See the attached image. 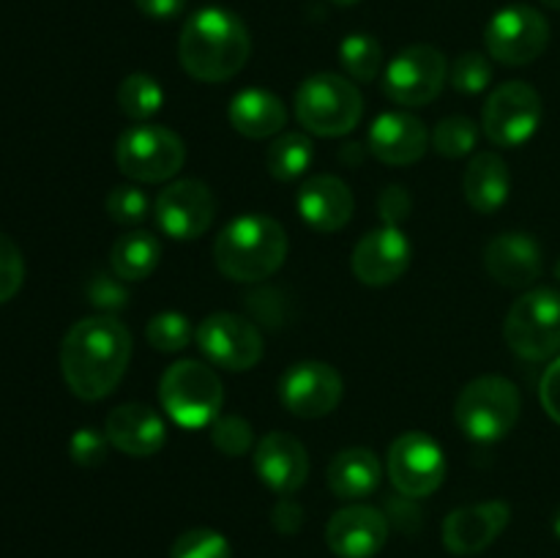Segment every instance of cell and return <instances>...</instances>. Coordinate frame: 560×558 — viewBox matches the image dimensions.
<instances>
[{
    "label": "cell",
    "mask_w": 560,
    "mask_h": 558,
    "mask_svg": "<svg viewBox=\"0 0 560 558\" xmlns=\"http://www.w3.org/2000/svg\"><path fill=\"white\" fill-rule=\"evenodd\" d=\"M131 359V334L115 315H93L74 323L60 345V372L85 403L109 397L124 381Z\"/></svg>",
    "instance_id": "1"
},
{
    "label": "cell",
    "mask_w": 560,
    "mask_h": 558,
    "mask_svg": "<svg viewBox=\"0 0 560 558\" xmlns=\"http://www.w3.org/2000/svg\"><path fill=\"white\" fill-rule=\"evenodd\" d=\"M252 55L244 20L222 5H206L186 20L178 38V58L186 74L200 82H228Z\"/></svg>",
    "instance_id": "2"
},
{
    "label": "cell",
    "mask_w": 560,
    "mask_h": 558,
    "mask_svg": "<svg viewBox=\"0 0 560 558\" xmlns=\"http://www.w3.org/2000/svg\"><path fill=\"white\" fill-rule=\"evenodd\" d=\"M288 257V233L266 213L233 219L213 244V263L233 282H262L282 268Z\"/></svg>",
    "instance_id": "3"
},
{
    "label": "cell",
    "mask_w": 560,
    "mask_h": 558,
    "mask_svg": "<svg viewBox=\"0 0 560 558\" xmlns=\"http://www.w3.org/2000/svg\"><path fill=\"white\" fill-rule=\"evenodd\" d=\"M364 96L348 77L312 74L295 91V118L306 131L320 137H342L361 124Z\"/></svg>",
    "instance_id": "4"
},
{
    "label": "cell",
    "mask_w": 560,
    "mask_h": 558,
    "mask_svg": "<svg viewBox=\"0 0 560 558\" xmlns=\"http://www.w3.org/2000/svg\"><path fill=\"white\" fill-rule=\"evenodd\" d=\"M520 410H523V397L509 377L481 375L459 392L454 419L470 441L492 443L514 430Z\"/></svg>",
    "instance_id": "5"
},
{
    "label": "cell",
    "mask_w": 560,
    "mask_h": 558,
    "mask_svg": "<svg viewBox=\"0 0 560 558\" xmlns=\"http://www.w3.org/2000/svg\"><path fill=\"white\" fill-rule=\"evenodd\" d=\"M159 399L175 425L186 430L213 425L224 403V388L217 372L195 359L175 361L159 383Z\"/></svg>",
    "instance_id": "6"
},
{
    "label": "cell",
    "mask_w": 560,
    "mask_h": 558,
    "mask_svg": "<svg viewBox=\"0 0 560 558\" xmlns=\"http://www.w3.org/2000/svg\"><path fill=\"white\" fill-rule=\"evenodd\" d=\"M506 345L528 361L560 353V290L536 288L520 295L503 323Z\"/></svg>",
    "instance_id": "7"
},
{
    "label": "cell",
    "mask_w": 560,
    "mask_h": 558,
    "mask_svg": "<svg viewBox=\"0 0 560 558\" xmlns=\"http://www.w3.org/2000/svg\"><path fill=\"white\" fill-rule=\"evenodd\" d=\"M115 162L126 178L140 184H164L184 167L186 146L167 126L137 124L118 137Z\"/></svg>",
    "instance_id": "8"
},
{
    "label": "cell",
    "mask_w": 560,
    "mask_h": 558,
    "mask_svg": "<svg viewBox=\"0 0 560 558\" xmlns=\"http://www.w3.org/2000/svg\"><path fill=\"white\" fill-rule=\"evenodd\" d=\"M541 124V96L528 82H503L490 93L481 113V129L498 148H517L536 135Z\"/></svg>",
    "instance_id": "9"
},
{
    "label": "cell",
    "mask_w": 560,
    "mask_h": 558,
    "mask_svg": "<svg viewBox=\"0 0 560 558\" xmlns=\"http://www.w3.org/2000/svg\"><path fill=\"white\" fill-rule=\"evenodd\" d=\"M485 44L490 58L503 66L534 63L550 44V22L534 5H506L487 22Z\"/></svg>",
    "instance_id": "10"
},
{
    "label": "cell",
    "mask_w": 560,
    "mask_h": 558,
    "mask_svg": "<svg viewBox=\"0 0 560 558\" xmlns=\"http://www.w3.org/2000/svg\"><path fill=\"white\" fill-rule=\"evenodd\" d=\"M388 479L399 496L427 498L446 479V457L435 438L427 432H402L388 446Z\"/></svg>",
    "instance_id": "11"
},
{
    "label": "cell",
    "mask_w": 560,
    "mask_h": 558,
    "mask_svg": "<svg viewBox=\"0 0 560 558\" xmlns=\"http://www.w3.org/2000/svg\"><path fill=\"white\" fill-rule=\"evenodd\" d=\"M446 77V55L432 44H413L388 63L383 91L402 107H424L443 91Z\"/></svg>",
    "instance_id": "12"
},
{
    "label": "cell",
    "mask_w": 560,
    "mask_h": 558,
    "mask_svg": "<svg viewBox=\"0 0 560 558\" xmlns=\"http://www.w3.org/2000/svg\"><path fill=\"white\" fill-rule=\"evenodd\" d=\"M153 217L170 239H200L217 219V197L208 189V184L197 178L173 181L159 191L156 202H153Z\"/></svg>",
    "instance_id": "13"
},
{
    "label": "cell",
    "mask_w": 560,
    "mask_h": 558,
    "mask_svg": "<svg viewBox=\"0 0 560 558\" xmlns=\"http://www.w3.org/2000/svg\"><path fill=\"white\" fill-rule=\"evenodd\" d=\"M197 348L217 367L246 372L262 359L260 328L233 312H213L197 326Z\"/></svg>",
    "instance_id": "14"
},
{
    "label": "cell",
    "mask_w": 560,
    "mask_h": 558,
    "mask_svg": "<svg viewBox=\"0 0 560 558\" xmlns=\"http://www.w3.org/2000/svg\"><path fill=\"white\" fill-rule=\"evenodd\" d=\"M342 375L326 361H299L279 381V399L299 419H320L342 399Z\"/></svg>",
    "instance_id": "15"
},
{
    "label": "cell",
    "mask_w": 560,
    "mask_h": 558,
    "mask_svg": "<svg viewBox=\"0 0 560 558\" xmlns=\"http://www.w3.org/2000/svg\"><path fill=\"white\" fill-rule=\"evenodd\" d=\"M386 514L366 503H350L339 509L326 525V545L337 558H372L388 539Z\"/></svg>",
    "instance_id": "16"
},
{
    "label": "cell",
    "mask_w": 560,
    "mask_h": 558,
    "mask_svg": "<svg viewBox=\"0 0 560 558\" xmlns=\"http://www.w3.org/2000/svg\"><path fill=\"white\" fill-rule=\"evenodd\" d=\"M410 257H413V246H410L408 235L399 228L372 230L364 239L355 244L353 249V274L359 282L370 284V288H383L392 284L408 271Z\"/></svg>",
    "instance_id": "17"
},
{
    "label": "cell",
    "mask_w": 560,
    "mask_h": 558,
    "mask_svg": "<svg viewBox=\"0 0 560 558\" xmlns=\"http://www.w3.org/2000/svg\"><path fill=\"white\" fill-rule=\"evenodd\" d=\"M512 520L506 501H485L463 507L443 520V545L454 556H476L487 550Z\"/></svg>",
    "instance_id": "18"
},
{
    "label": "cell",
    "mask_w": 560,
    "mask_h": 558,
    "mask_svg": "<svg viewBox=\"0 0 560 558\" xmlns=\"http://www.w3.org/2000/svg\"><path fill=\"white\" fill-rule=\"evenodd\" d=\"M255 470L277 496H293L310 476V454L290 432H268L255 446Z\"/></svg>",
    "instance_id": "19"
},
{
    "label": "cell",
    "mask_w": 560,
    "mask_h": 558,
    "mask_svg": "<svg viewBox=\"0 0 560 558\" xmlns=\"http://www.w3.org/2000/svg\"><path fill=\"white\" fill-rule=\"evenodd\" d=\"M295 206H299L301 219L312 230H317V233H337L353 217L355 200L353 191H350V186L342 178L317 173L301 184Z\"/></svg>",
    "instance_id": "20"
},
{
    "label": "cell",
    "mask_w": 560,
    "mask_h": 558,
    "mask_svg": "<svg viewBox=\"0 0 560 558\" xmlns=\"http://www.w3.org/2000/svg\"><path fill=\"white\" fill-rule=\"evenodd\" d=\"M541 266V246L530 233H501L485 249L487 274L503 288H530Z\"/></svg>",
    "instance_id": "21"
},
{
    "label": "cell",
    "mask_w": 560,
    "mask_h": 558,
    "mask_svg": "<svg viewBox=\"0 0 560 558\" xmlns=\"http://www.w3.org/2000/svg\"><path fill=\"white\" fill-rule=\"evenodd\" d=\"M430 131L424 120L410 113H383L377 115L370 129V153L383 164L405 167L419 162L430 148Z\"/></svg>",
    "instance_id": "22"
},
{
    "label": "cell",
    "mask_w": 560,
    "mask_h": 558,
    "mask_svg": "<svg viewBox=\"0 0 560 558\" xmlns=\"http://www.w3.org/2000/svg\"><path fill=\"white\" fill-rule=\"evenodd\" d=\"M104 435L118 452L129 454V457H153L167 441V427L153 408L142 403H129L109 410Z\"/></svg>",
    "instance_id": "23"
},
{
    "label": "cell",
    "mask_w": 560,
    "mask_h": 558,
    "mask_svg": "<svg viewBox=\"0 0 560 558\" xmlns=\"http://www.w3.org/2000/svg\"><path fill=\"white\" fill-rule=\"evenodd\" d=\"M509 189L512 178L501 153L481 151L470 159L463 175V191L476 213H495L509 200Z\"/></svg>",
    "instance_id": "24"
},
{
    "label": "cell",
    "mask_w": 560,
    "mask_h": 558,
    "mask_svg": "<svg viewBox=\"0 0 560 558\" xmlns=\"http://www.w3.org/2000/svg\"><path fill=\"white\" fill-rule=\"evenodd\" d=\"M230 124L238 135L249 140H266V137L279 135L288 124V109L282 98L273 96L271 91L262 88H246L235 93L230 102Z\"/></svg>",
    "instance_id": "25"
},
{
    "label": "cell",
    "mask_w": 560,
    "mask_h": 558,
    "mask_svg": "<svg viewBox=\"0 0 560 558\" xmlns=\"http://www.w3.org/2000/svg\"><path fill=\"white\" fill-rule=\"evenodd\" d=\"M381 463L372 449H342L328 465V487L342 501H359L372 496L381 485Z\"/></svg>",
    "instance_id": "26"
},
{
    "label": "cell",
    "mask_w": 560,
    "mask_h": 558,
    "mask_svg": "<svg viewBox=\"0 0 560 558\" xmlns=\"http://www.w3.org/2000/svg\"><path fill=\"white\" fill-rule=\"evenodd\" d=\"M159 260H162V244H159L156 235L145 233V230L120 235L113 244V252H109V266L124 282L148 279L156 271Z\"/></svg>",
    "instance_id": "27"
},
{
    "label": "cell",
    "mask_w": 560,
    "mask_h": 558,
    "mask_svg": "<svg viewBox=\"0 0 560 558\" xmlns=\"http://www.w3.org/2000/svg\"><path fill=\"white\" fill-rule=\"evenodd\" d=\"M315 146L304 131H282L266 151V167L277 181H293L310 170Z\"/></svg>",
    "instance_id": "28"
},
{
    "label": "cell",
    "mask_w": 560,
    "mask_h": 558,
    "mask_svg": "<svg viewBox=\"0 0 560 558\" xmlns=\"http://www.w3.org/2000/svg\"><path fill=\"white\" fill-rule=\"evenodd\" d=\"M339 63L355 82H372L383 66L381 42L370 33H353L339 44Z\"/></svg>",
    "instance_id": "29"
},
{
    "label": "cell",
    "mask_w": 560,
    "mask_h": 558,
    "mask_svg": "<svg viewBox=\"0 0 560 558\" xmlns=\"http://www.w3.org/2000/svg\"><path fill=\"white\" fill-rule=\"evenodd\" d=\"M120 113L129 115L131 120H148L156 115L164 104V91L151 74H129L118 88Z\"/></svg>",
    "instance_id": "30"
},
{
    "label": "cell",
    "mask_w": 560,
    "mask_h": 558,
    "mask_svg": "<svg viewBox=\"0 0 560 558\" xmlns=\"http://www.w3.org/2000/svg\"><path fill=\"white\" fill-rule=\"evenodd\" d=\"M476 140H479V126L465 115H448L432 131V146L446 159L468 156L476 148Z\"/></svg>",
    "instance_id": "31"
},
{
    "label": "cell",
    "mask_w": 560,
    "mask_h": 558,
    "mask_svg": "<svg viewBox=\"0 0 560 558\" xmlns=\"http://www.w3.org/2000/svg\"><path fill=\"white\" fill-rule=\"evenodd\" d=\"M145 337L159 353H180L184 348H189L195 328H191L189 317L180 315V312H162L148 323Z\"/></svg>",
    "instance_id": "32"
},
{
    "label": "cell",
    "mask_w": 560,
    "mask_h": 558,
    "mask_svg": "<svg viewBox=\"0 0 560 558\" xmlns=\"http://www.w3.org/2000/svg\"><path fill=\"white\" fill-rule=\"evenodd\" d=\"M170 558H233V550L219 531L189 528L173 542Z\"/></svg>",
    "instance_id": "33"
},
{
    "label": "cell",
    "mask_w": 560,
    "mask_h": 558,
    "mask_svg": "<svg viewBox=\"0 0 560 558\" xmlns=\"http://www.w3.org/2000/svg\"><path fill=\"white\" fill-rule=\"evenodd\" d=\"M211 441L228 457H244L255 446V430H252L249 421L244 416H219L211 425Z\"/></svg>",
    "instance_id": "34"
},
{
    "label": "cell",
    "mask_w": 560,
    "mask_h": 558,
    "mask_svg": "<svg viewBox=\"0 0 560 558\" xmlns=\"http://www.w3.org/2000/svg\"><path fill=\"white\" fill-rule=\"evenodd\" d=\"M448 82L459 93H481L492 82V63L481 53H463L448 69Z\"/></svg>",
    "instance_id": "35"
},
{
    "label": "cell",
    "mask_w": 560,
    "mask_h": 558,
    "mask_svg": "<svg viewBox=\"0 0 560 558\" xmlns=\"http://www.w3.org/2000/svg\"><path fill=\"white\" fill-rule=\"evenodd\" d=\"M109 219L118 224H140L145 222L148 213H151V200H148L145 191L140 186H115L113 191L104 200Z\"/></svg>",
    "instance_id": "36"
},
{
    "label": "cell",
    "mask_w": 560,
    "mask_h": 558,
    "mask_svg": "<svg viewBox=\"0 0 560 558\" xmlns=\"http://www.w3.org/2000/svg\"><path fill=\"white\" fill-rule=\"evenodd\" d=\"M88 299H91L96 310H102V315H113V312H120L129 304V288H126V282L115 271H102L88 282Z\"/></svg>",
    "instance_id": "37"
},
{
    "label": "cell",
    "mask_w": 560,
    "mask_h": 558,
    "mask_svg": "<svg viewBox=\"0 0 560 558\" xmlns=\"http://www.w3.org/2000/svg\"><path fill=\"white\" fill-rule=\"evenodd\" d=\"M22 279H25V260H22L20 246L9 235L0 233V304L20 293Z\"/></svg>",
    "instance_id": "38"
},
{
    "label": "cell",
    "mask_w": 560,
    "mask_h": 558,
    "mask_svg": "<svg viewBox=\"0 0 560 558\" xmlns=\"http://www.w3.org/2000/svg\"><path fill=\"white\" fill-rule=\"evenodd\" d=\"M107 446L109 441L104 432L93 430V427H82V430H77L71 435L69 454L82 468H96V465H102L107 460Z\"/></svg>",
    "instance_id": "39"
},
{
    "label": "cell",
    "mask_w": 560,
    "mask_h": 558,
    "mask_svg": "<svg viewBox=\"0 0 560 558\" xmlns=\"http://www.w3.org/2000/svg\"><path fill=\"white\" fill-rule=\"evenodd\" d=\"M410 208H413V197L399 184L386 186L381 191V197H377V211H381V219L386 228H399L408 219Z\"/></svg>",
    "instance_id": "40"
},
{
    "label": "cell",
    "mask_w": 560,
    "mask_h": 558,
    "mask_svg": "<svg viewBox=\"0 0 560 558\" xmlns=\"http://www.w3.org/2000/svg\"><path fill=\"white\" fill-rule=\"evenodd\" d=\"M539 399L541 405H545L547 416L560 425V359L552 361L545 370V375H541Z\"/></svg>",
    "instance_id": "41"
},
{
    "label": "cell",
    "mask_w": 560,
    "mask_h": 558,
    "mask_svg": "<svg viewBox=\"0 0 560 558\" xmlns=\"http://www.w3.org/2000/svg\"><path fill=\"white\" fill-rule=\"evenodd\" d=\"M271 523L279 534H295L301 528V523H304V509L290 496H282L277 501V507H273Z\"/></svg>",
    "instance_id": "42"
},
{
    "label": "cell",
    "mask_w": 560,
    "mask_h": 558,
    "mask_svg": "<svg viewBox=\"0 0 560 558\" xmlns=\"http://www.w3.org/2000/svg\"><path fill=\"white\" fill-rule=\"evenodd\" d=\"M416 498H408V496H399L397 501H388V514H392V523L399 525V528L405 531H413L421 525V512L419 507H416Z\"/></svg>",
    "instance_id": "43"
},
{
    "label": "cell",
    "mask_w": 560,
    "mask_h": 558,
    "mask_svg": "<svg viewBox=\"0 0 560 558\" xmlns=\"http://www.w3.org/2000/svg\"><path fill=\"white\" fill-rule=\"evenodd\" d=\"M135 5L151 20H173L184 14L186 0H135Z\"/></svg>",
    "instance_id": "44"
},
{
    "label": "cell",
    "mask_w": 560,
    "mask_h": 558,
    "mask_svg": "<svg viewBox=\"0 0 560 558\" xmlns=\"http://www.w3.org/2000/svg\"><path fill=\"white\" fill-rule=\"evenodd\" d=\"M552 531H556V536L560 539V507H558L556 518H552Z\"/></svg>",
    "instance_id": "45"
},
{
    "label": "cell",
    "mask_w": 560,
    "mask_h": 558,
    "mask_svg": "<svg viewBox=\"0 0 560 558\" xmlns=\"http://www.w3.org/2000/svg\"><path fill=\"white\" fill-rule=\"evenodd\" d=\"M541 3H545L547 9H556V11H560V0H541Z\"/></svg>",
    "instance_id": "46"
},
{
    "label": "cell",
    "mask_w": 560,
    "mask_h": 558,
    "mask_svg": "<svg viewBox=\"0 0 560 558\" xmlns=\"http://www.w3.org/2000/svg\"><path fill=\"white\" fill-rule=\"evenodd\" d=\"M334 5H355V3H361V0H331Z\"/></svg>",
    "instance_id": "47"
},
{
    "label": "cell",
    "mask_w": 560,
    "mask_h": 558,
    "mask_svg": "<svg viewBox=\"0 0 560 558\" xmlns=\"http://www.w3.org/2000/svg\"><path fill=\"white\" fill-rule=\"evenodd\" d=\"M556 279L560 282V257H558V263H556Z\"/></svg>",
    "instance_id": "48"
}]
</instances>
